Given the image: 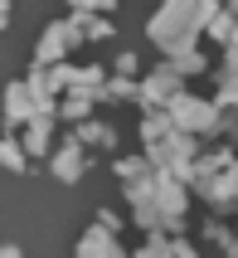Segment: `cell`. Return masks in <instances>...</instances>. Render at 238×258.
<instances>
[{"label":"cell","mask_w":238,"mask_h":258,"mask_svg":"<svg viewBox=\"0 0 238 258\" xmlns=\"http://www.w3.org/2000/svg\"><path fill=\"white\" fill-rule=\"evenodd\" d=\"M0 166H10V171H25V166H29V156H25V151H20L15 142H0Z\"/></svg>","instance_id":"7a4b0ae2"},{"label":"cell","mask_w":238,"mask_h":258,"mask_svg":"<svg viewBox=\"0 0 238 258\" xmlns=\"http://www.w3.org/2000/svg\"><path fill=\"white\" fill-rule=\"evenodd\" d=\"M78 166H83V151H78V146H63V151H58V180H73Z\"/></svg>","instance_id":"6da1fadb"},{"label":"cell","mask_w":238,"mask_h":258,"mask_svg":"<svg viewBox=\"0 0 238 258\" xmlns=\"http://www.w3.org/2000/svg\"><path fill=\"white\" fill-rule=\"evenodd\" d=\"M0 29H5V0H0Z\"/></svg>","instance_id":"277c9868"},{"label":"cell","mask_w":238,"mask_h":258,"mask_svg":"<svg viewBox=\"0 0 238 258\" xmlns=\"http://www.w3.org/2000/svg\"><path fill=\"white\" fill-rule=\"evenodd\" d=\"M0 258H20V248H15V244H0Z\"/></svg>","instance_id":"3957f363"}]
</instances>
